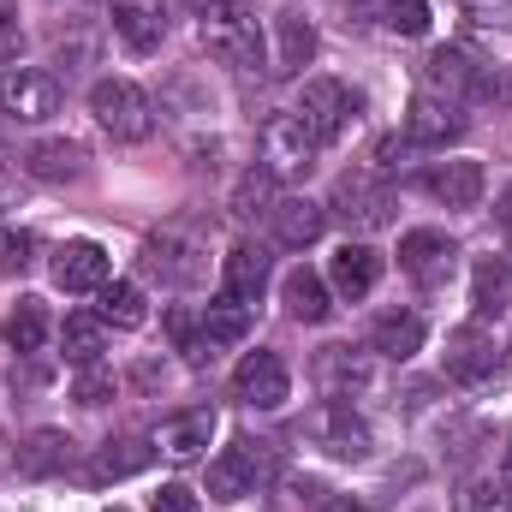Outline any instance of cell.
Segmentation results:
<instances>
[{
  "mask_svg": "<svg viewBox=\"0 0 512 512\" xmlns=\"http://www.w3.org/2000/svg\"><path fill=\"white\" fill-rule=\"evenodd\" d=\"M108 24H114L120 48L137 54V60H149V54L161 48V36H167V18H161V6H155V0H120V6L108 12Z\"/></svg>",
  "mask_w": 512,
  "mask_h": 512,
  "instance_id": "16",
  "label": "cell"
},
{
  "mask_svg": "<svg viewBox=\"0 0 512 512\" xmlns=\"http://www.w3.org/2000/svg\"><path fill=\"white\" fill-rule=\"evenodd\" d=\"M143 268H149L161 286L191 292V286L209 280V251H203L197 233H185V227H161V233L143 239Z\"/></svg>",
  "mask_w": 512,
  "mask_h": 512,
  "instance_id": "2",
  "label": "cell"
},
{
  "mask_svg": "<svg viewBox=\"0 0 512 512\" xmlns=\"http://www.w3.org/2000/svg\"><path fill=\"white\" fill-rule=\"evenodd\" d=\"M274 203H280V179H274L268 167H251V173L233 185V203H227V209H233L239 221H268Z\"/></svg>",
  "mask_w": 512,
  "mask_h": 512,
  "instance_id": "31",
  "label": "cell"
},
{
  "mask_svg": "<svg viewBox=\"0 0 512 512\" xmlns=\"http://www.w3.org/2000/svg\"><path fill=\"white\" fill-rule=\"evenodd\" d=\"M221 292L239 298V304H262V292H268V251L239 239L233 251L221 256Z\"/></svg>",
  "mask_w": 512,
  "mask_h": 512,
  "instance_id": "17",
  "label": "cell"
},
{
  "mask_svg": "<svg viewBox=\"0 0 512 512\" xmlns=\"http://www.w3.org/2000/svg\"><path fill=\"white\" fill-rule=\"evenodd\" d=\"M197 42L221 66H239V72H251L256 60H262V30H256V18L239 0H221V6H203L197 12Z\"/></svg>",
  "mask_w": 512,
  "mask_h": 512,
  "instance_id": "1",
  "label": "cell"
},
{
  "mask_svg": "<svg viewBox=\"0 0 512 512\" xmlns=\"http://www.w3.org/2000/svg\"><path fill=\"white\" fill-rule=\"evenodd\" d=\"M316 60V30L304 12H280L274 18V72L280 78H298L304 66Z\"/></svg>",
  "mask_w": 512,
  "mask_h": 512,
  "instance_id": "24",
  "label": "cell"
},
{
  "mask_svg": "<svg viewBox=\"0 0 512 512\" xmlns=\"http://www.w3.org/2000/svg\"><path fill=\"white\" fill-rule=\"evenodd\" d=\"M0 340H6L18 358L42 352V346H48V310H42V298H18V304H12V316L0 322Z\"/></svg>",
  "mask_w": 512,
  "mask_h": 512,
  "instance_id": "27",
  "label": "cell"
},
{
  "mask_svg": "<svg viewBox=\"0 0 512 512\" xmlns=\"http://www.w3.org/2000/svg\"><path fill=\"white\" fill-rule=\"evenodd\" d=\"M90 114H96V126L108 131L114 143H143L155 131V102L131 78H102L90 90Z\"/></svg>",
  "mask_w": 512,
  "mask_h": 512,
  "instance_id": "3",
  "label": "cell"
},
{
  "mask_svg": "<svg viewBox=\"0 0 512 512\" xmlns=\"http://www.w3.org/2000/svg\"><path fill=\"white\" fill-rule=\"evenodd\" d=\"M316 137L304 131L298 114H274V120H262V167L274 173V179H304L310 167H316Z\"/></svg>",
  "mask_w": 512,
  "mask_h": 512,
  "instance_id": "8",
  "label": "cell"
},
{
  "mask_svg": "<svg viewBox=\"0 0 512 512\" xmlns=\"http://www.w3.org/2000/svg\"><path fill=\"white\" fill-rule=\"evenodd\" d=\"M298 120L316 143H340L352 120H358V96L340 84V78H310L304 96H298Z\"/></svg>",
  "mask_w": 512,
  "mask_h": 512,
  "instance_id": "7",
  "label": "cell"
},
{
  "mask_svg": "<svg viewBox=\"0 0 512 512\" xmlns=\"http://www.w3.org/2000/svg\"><path fill=\"white\" fill-rule=\"evenodd\" d=\"M399 268H405L423 292H441V286L453 280V268H459V245H453L447 233H435V227H417V233L399 239Z\"/></svg>",
  "mask_w": 512,
  "mask_h": 512,
  "instance_id": "9",
  "label": "cell"
},
{
  "mask_svg": "<svg viewBox=\"0 0 512 512\" xmlns=\"http://www.w3.org/2000/svg\"><path fill=\"white\" fill-rule=\"evenodd\" d=\"M501 483L512 489V435H507V453H501Z\"/></svg>",
  "mask_w": 512,
  "mask_h": 512,
  "instance_id": "43",
  "label": "cell"
},
{
  "mask_svg": "<svg viewBox=\"0 0 512 512\" xmlns=\"http://www.w3.org/2000/svg\"><path fill=\"white\" fill-rule=\"evenodd\" d=\"M268 227H274V239H280L286 251H304V245H316V239H322L328 209H322V203H310V197H280V203H274V215H268Z\"/></svg>",
  "mask_w": 512,
  "mask_h": 512,
  "instance_id": "20",
  "label": "cell"
},
{
  "mask_svg": "<svg viewBox=\"0 0 512 512\" xmlns=\"http://www.w3.org/2000/svg\"><path fill=\"white\" fill-rule=\"evenodd\" d=\"M471 6H489V0H471Z\"/></svg>",
  "mask_w": 512,
  "mask_h": 512,
  "instance_id": "45",
  "label": "cell"
},
{
  "mask_svg": "<svg viewBox=\"0 0 512 512\" xmlns=\"http://www.w3.org/2000/svg\"><path fill=\"white\" fill-rule=\"evenodd\" d=\"M108 393H114V382H108V376H102V364H96V370H84V376H78V399H84V405H108Z\"/></svg>",
  "mask_w": 512,
  "mask_h": 512,
  "instance_id": "39",
  "label": "cell"
},
{
  "mask_svg": "<svg viewBox=\"0 0 512 512\" xmlns=\"http://www.w3.org/2000/svg\"><path fill=\"white\" fill-rule=\"evenodd\" d=\"M304 441L322 447L328 459H370V423L352 411V399H322L304 411Z\"/></svg>",
  "mask_w": 512,
  "mask_h": 512,
  "instance_id": "5",
  "label": "cell"
},
{
  "mask_svg": "<svg viewBox=\"0 0 512 512\" xmlns=\"http://www.w3.org/2000/svg\"><path fill=\"white\" fill-rule=\"evenodd\" d=\"M114 274V256L102 251L96 239H72L54 251V286L60 292H102Z\"/></svg>",
  "mask_w": 512,
  "mask_h": 512,
  "instance_id": "13",
  "label": "cell"
},
{
  "mask_svg": "<svg viewBox=\"0 0 512 512\" xmlns=\"http://www.w3.org/2000/svg\"><path fill=\"white\" fill-rule=\"evenodd\" d=\"M507 268H512V262H507Z\"/></svg>",
  "mask_w": 512,
  "mask_h": 512,
  "instance_id": "47",
  "label": "cell"
},
{
  "mask_svg": "<svg viewBox=\"0 0 512 512\" xmlns=\"http://www.w3.org/2000/svg\"><path fill=\"white\" fill-rule=\"evenodd\" d=\"M149 512H203V507H197V495L185 483H161V495L149 501Z\"/></svg>",
  "mask_w": 512,
  "mask_h": 512,
  "instance_id": "38",
  "label": "cell"
},
{
  "mask_svg": "<svg viewBox=\"0 0 512 512\" xmlns=\"http://www.w3.org/2000/svg\"><path fill=\"white\" fill-rule=\"evenodd\" d=\"M423 316L417 310H382L376 316V328H370V352H382L393 364H405V358H417L423 352Z\"/></svg>",
  "mask_w": 512,
  "mask_h": 512,
  "instance_id": "23",
  "label": "cell"
},
{
  "mask_svg": "<svg viewBox=\"0 0 512 512\" xmlns=\"http://www.w3.org/2000/svg\"><path fill=\"white\" fill-rule=\"evenodd\" d=\"M507 292H512V268L507 262H477V280H471V310L477 316H501L507 310Z\"/></svg>",
  "mask_w": 512,
  "mask_h": 512,
  "instance_id": "32",
  "label": "cell"
},
{
  "mask_svg": "<svg viewBox=\"0 0 512 512\" xmlns=\"http://www.w3.org/2000/svg\"><path fill=\"white\" fill-rule=\"evenodd\" d=\"M495 215H501V227H507V233H512V185H507V191H501V203H495Z\"/></svg>",
  "mask_w": 512,
  "mask_h": 512,
  "instance_id": "42",
  "label": "cell"
},
{
  "mask_svg": "<svg viewBox=\"0 0 512 512\" xmlns=\"http://www.w3.org/2000/svg\"><path fill=\"white\" fill-rule=\"evenodd\" d=\"M149 459H155V441H143V435H120V441H108V447L96 453L90 483H120V477H137Z\"/></svg>",
  "mask_w": 512,
  "mask_h": 512,
  "instance_id": "26",
  "label": "cell"
},
{
  "mask_svg": "<svg viewBox=\"0 0 512 512\" xmlns=\"http://www.w3.org/2000/svg\"><path fill=\"white\" fill-rule=\"evenodd\" d=\"M423 191L441 209H477L483 191H489V173H483V161H441V167H429Z\"/></svg>",
  "mask_w": 512,
  "mask_h": 512,
  "instance_id": "15",
  "label": "cell"
},
{
  "mask_svg": "<svg viewBox=\"0 0 512 512\" xmlns=\"http://www.w3.org/2000/svg\"><path fill=\"white\" fill-rule=\"evenodd\" d=\"M143 316H149V304H143V292L131 280H108L102 286V322L108 328H143Z\"/></svg>",
  "mask_w": 512,
  "mask_h": 512,
  "instance_id": "33",
  "label": "cell"
},
{
  "mask_svg": "<svg viewBox=\"0 0 512 512\" xmlns=\"http://www.w3.org/2000/svg\"><path fill=\"white\" fill-rule=\"evenodd\" d=\"M18 36V0H0V48Z\"/></svg>",
  "mask_w": 512,
  "mask_h": 512,
  "instance_id": "40",
  "label": "cell"
},
{
  "mask_svg": "<svg viewBox=\"0 0 512 512\" xmlns=\"http://www.w3.org/2000/svg\"><path fill=\"white\" fill-rule=\"evenodd\" d=\"M382 18L393 36H423L429 30V0H387Z\"/></svg>",
  "mask_w": 512,
  "mask_h": 512,
  "instance_id": "36",
  "label": "cell"
},
{
  "mask_svg": "<svg viewBox=\"0 0 512 512\" xmlns=\"http://www.w3.org/2000/svg\"><path fill=\"white\" fill-rule=\"evenodd\" d=\"M316 387L328 399H358L376 387V370H370V352H352V346H328L316 358Z\"/></svg>",
  "mask_w": 512,
  "mask_h": 512,
  "instance_id": "14",
  "label": "cell"
},
{
  "mask_svg": "<svg viewBox=\"0 0 512 512\" xmlns=\"http://www.w3.org/2000/svg\"><path fill=\"white\" fill-rule=\"evenodd\" d=\"M453 512H512V489L507 483H495V477H477V483L459 489Z\"/></svg>",
  "mask_w": 512,
  "mask_h": 512,
  "instance_id": "35",
  "label": "cell"
},
{
  "mask_svg": "<svg viewBox=\"0 0 512 512\" xmlns=\"http://www.w3.org/2000/svg\"><path fill=\"white\" fill-rule=\"evenodd\" d=\"M60 102H66V90H60L54 72H42V66H12V72H0V114H6V120L42 126V120L60 114Z\"/></svg>",
  "mask_w": 512,
  "mask_h": 512,
  "instance_id": "6",
  "label": "cell"
},
{
  "mask_svg": "<svg viewBox=\"0 0 512 512\" xmlns=\"http://www.w3.org/2000/svg\"><path fill=\"white\" fill-rule=\"evenodd\" d=\"M24 167H30V179H42V185H66V179L84 173V149H78L72 137H48V143H36V149L24 155Z\"/></svg>",
  "mask_w": 512,
  "mask_h": 512,
  "instance_id": "25",
  "label": "cell"
},
{
  "mask_svg": "<svg viewBox=\"0 0 512 512\" xmlns=\"http://www.w3.org/2000/svg\"><path fill=\"white\" fill-rule=\"evenodd\" d=\"M322 512H370V507H358L352 495H334V501H322Z\"/></svg>",
  "mask_w": 512,
  "mask_h": 512,
  "instance_id": "41",
  "label": "cell"
},
{
  "mask_svg": "<svg viewBox=\"0 0 512 512\" xmlns=\"http://www.w3.org/2000/svg\"><path fill=\"white\" fill-rule=\"evenodd\" d=\"M114 512H126V507H114Z\"/></svg>",
  "mask_w": 512,
  "mask_h": 512,
  "instance_id": "46",
  "label": "cell"
},
{
  "mask_svg": "<svg viewBox=\"0 0 512 512\" xmlns=\"http://www.w3.org/2000/svg\"><path fill=\"white\" fill-rule=\"evenodd\" d=\"M495 358H501V352H495V340H489V334H483V328H453V334H447V376H453V382H483V376H495Z\"/></svg>",
  "mask_w": 512,
  "mask_h": 512,
  "instance_id": "22",
  "label": "cell"
},
{
  "mask_svg": "<svg viewBox=\"0 0 512 512\" xmlns=\"http://www.w3.org/2000/svg\"><path fill=\"white\" fill-rule=\"evenodd\" d=\"M256 483H262V441L239 435V441H233V447H221V459L209 465V495L233 507V501L256 495Z\"/></svg>",
  "mask_w": 512,
  "mask_h": 512,
  "instance_id": "11",
  "label": "cell"
},
{
  "mask_svg": "<svg viewBox=\"0 0 512 512\" xmlns=\"http://www.w3.org/2000/svg\"><path fill=\"white\" fill-rule=\"evenodd\" d=\"M60 346H66V364L96 370V364H102V352H108V322H102V316H66Z\"/></svg>",
  "mask_w": 512,
  "mask_h": 512,
  "instance_id": "30",
  "label": "cell"
},
{
  "mask_svg": "<svg viewBox=\"0 0 512 512\" xmlns=\"http://www.w3.org/2000/svg\"><path fill=\"white\" fill-rule=\"evenodd\" d=\"M465 131V114H459V102H447V96H411V108H405V143L411 149H447L453 137Z\"/></svg>",
  "mask_w": 512,
  "mask_h": 512,
  "instance_id": "12",
  "label": "cell"
},
{
  "mask_svg": "<svg viewBox=\"0 0 512 512\" xmlns=\"http://www.w3.org/2000/svg\"><path fill=\"white\" fill-rule=\"evenodd\" d=\"M376 280H382V251H370V245H340L334 262H328V286L340 292V298H370L376 292Z\"/></svg>",
  "mask_w": 512,
  "mask_h": 512,
  "instance_id": "19",
  "label": "cell"
},
{
  "mask_svg": "<svg viewBox=\"0 0 512 512\" xmlns=\"http://www.w3.org/2000/svg\"><path fill=\"white\" fill-rule=\"evenodd\" d=\"M191 6H197V12H203V6H221V0H191Z\"/></svg>",
  "mask_w": 512,
  "mask_h": 512,
  "instance_id": "44",
  "label": "cell"
},
{
  "mask_svg": "<svg viewBox=\"0 0 512 512\" xmlns=\"http://www.w3.org/2000/svg\"><path fill=\"white\" fill-rule=\"evenodd\" d=\"M167 334H173V346H179V358H185L191 370H203V364L215 358V346L203 340V322H191L185 310H173V316H167Z\"/></svg>",
  "mask_w": 512,
  "mask_h": 512,
  "instance_id": "34",
  "label": "cell"
},
{
  "mask_svg": "<svg viewBox=\"0 0 512 512\" xmlns=\"http://www.w3.org/2000/svg\"><path fill=\"white\" fill-rule=\"evenodd\" d=\"M36 262V239L24 227H0V274H24Z\"/></svg>",
  "mask_w": 512,
  "mask_h": 512,
  "instance_id": "37",
  "label": "cell"
},
{
  "mask_svg": "<svg viewBox=\"0 0 512 512\" xmlns=\"http://www.w3.org/2000/svg\"><path fill=\"white\" fill-rule=\"evenodd\" d=\"M233 393L256 411H280L292 399V370L280 352H245V364L233 370Z\"/></svg>",
  "mask_w": 512,
  "mask_h": 512,
  "instance_id": "10",
  "label": "cell"
},
{
  "mask_svg": "<svg viewBox=\"0 0 512 512\" xmlns=\"http://www.w3.org/2000/svg\"><path fill=\"white\" fill-rule=\"evenodd\" d=\"M66 465H72V435H60V429H36L18 447V471L24 477H60Z\"/></svg>",
  "mask_w": 512,
  "mask_h": 512,
  "instance_id": "28",
  "label": "cell"
},
{
  "mask_svg": "<svg viewBox=\"0 0 512 512\" xmlns=\"http://www.w3.org/2000/svg\"><path fill=\"white\" fill-rule=\"evenodd\" d=\"M197 322H203V340L221 352V346H239V340L251 334V304H239V298H227V292H221L215 304H203V316H197Z\"/></svg>",
  "mask_w": 512,
  "mask_h": 512,
  "instance_id": "29",
  "label": "cell"
},
{
  "mask_svg": "<svg viewBox=\"0 0 512 512\" xmlns=\"http://www.w3.org/2000/svg\"><path fill=\"white\" fill-rule=\"evenodd\" d=\"M328 209L346 221V227H358V233H376L393 221V209H399V197H393V185H387L382 173H370V167H352V173H340L334 179V197H328Z\"/></svg>",
  "mask_w": 512,
  "mask_h": 512,
  "instance_id": "4",
  "label": "cell"
},
{
  "mask_svg": "<svg viewBox=\"0 0 512 512\" xmlns=\"http://www.w3.org/2000/svg\"><path fill=\"white\" fill-rule=\"evenodd\" d=\"M215 441V411H179V417H167L161 423V435H155V447L173 459V465H191V459H203V447Z\"/></svg>",
  "mask_w": 512,
  "mask_h": 512,
  "instance_id": "21",
  "label": "cell"
},
{
  "mask_svg": "<svg viewBox=\"0 0 512 512\" xmlns=\"http://www.w3.org/2000/svg\"><path fill=\"white\" fill-rule=\"evenodd\" d=\"M280 304H286V316L304 322V328H316V322L334 316V292H328V280H322L316 268H292V274L280 280Z\"/></svg>",
  "mask_w": 512,
  "mask_h": 512,
  "instance_id": "18",
  "label": "cell"
}]
</instances>
